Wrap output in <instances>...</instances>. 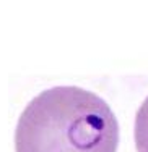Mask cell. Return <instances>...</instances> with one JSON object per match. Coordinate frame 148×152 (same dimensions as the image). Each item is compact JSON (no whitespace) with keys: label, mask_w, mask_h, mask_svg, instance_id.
Listing matches in <instances>:
<instances>
[{"label":"cell","mask_w":148,"mask_h":152,"mask_svg":"<svg viewBox=\"0 0 148 152\" xmlns=\"http://www.w3.org/2000/svg\"><path fill=\"white\" fill-rule=\"evenodd\" d=\"M135 144L138 152H148V97L135 117Z\"/></svg>","instance_id":"2"},{"label":"cell","mask_w":148,"mask_h":152,"mask_svg":"<svg viewBox=\"0 0 148 152\" xmlns=\"http://www.w3.org/2000/svg\"><path fill=\"white\" fill-rule=\"evenodd\" d=\"M119 125L96 94L57 86L34 97L16 125V152H115Z\"/></svg>","instance_id":"1"}]
</instances>
